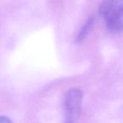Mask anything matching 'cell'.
<instances>
[{"label":"cell","instance_id":"6da1fadb","mask_svg":"<svg viewBox=\"0 0 123 123\" xmlns=\"http://www.w3.org/2000/svg\"><path fill=\"white\" fill-rule=\"evenodd\" d=\"M99 13L110 32H123V0H102Z\"/></svg>","mask_w":123,"mask_h":123},{"label":"cell","instance_id":"7a4b0ae2","mask_svg":"<svg viewBox=\"0 0 123 123\" xmlns=\"http://www.w3.org/2000/svg\"><path fill=\"white\" fill-rule=\"evenodd\" d=\"M83 91L79 88H71L64 94L63 108L64 112V123L76 122L81 112Z\"/></svg>","mask_w":123,"mask_h":123},{"label":"cell","instance_id":"3957f363","mask_svg":"<svg viewBox=\"0 0 123 123\" xmlns=\"http://www.w3.org/2000/svg\"><path fill=\"white\" fill-rule=\"evenodd\" d=\"M94 23V18L93 17H89L86 21V22L84 23V25H83L81 29L79 31L78 35L76 36V42L77 43H81L82 41H84L85 40V38L89 35L92 27H93Z\"/></svg>","mask_w":123,"mask_h":123},{"label":"cell","instance_id":"277c9868","mask_svg":"<svg viewBox=\"0 0 123 123\" xmlns=\"http://www.w3.org/2000/svg\"><path fill=\"white\" fill-rule=\"evenodd\" d=\"M12 120L9 119V117L4 116V115H1L0 116V123H12Z\"/></svg>","mask_w":123,"mask_h":123}]
</instances>
